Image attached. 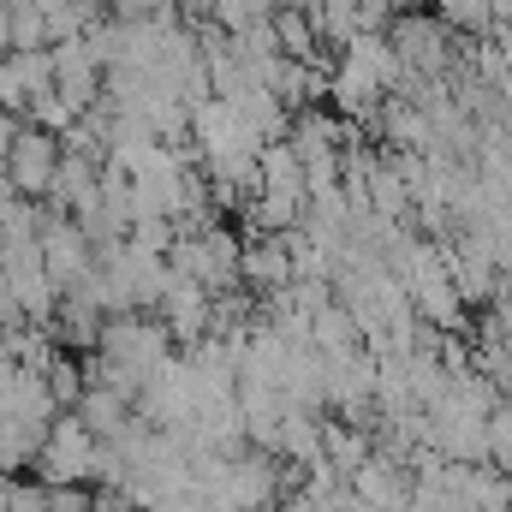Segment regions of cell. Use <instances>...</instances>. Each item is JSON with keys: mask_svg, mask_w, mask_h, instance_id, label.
<instances>
[{"mask_svg": "<svg viewBox=\"0 0 512 512\" xmlns=\"http://www.w3.org/2000/svg\"><path fill=\"white\" fill-rule=\"evenodd\" d=\"M96 465H102V441H96L72 411H60V417L48 423V435H42L36 471H42L54 489H84V483L96 477Z\"/></svg>", "mask_w": 512, "mask_h": 512, "instance_id": "obj_1", "label": "cell"}, {"mask_svg": "<svg viewBox=\"0 0 512 512\" xmlns=\"http://www.w3.org/2000/svg\"><path fill=\"white\" fill-rule=\"evenodd\" d=\"M6 173L18 185V197H42L54 191V173H60V149L48 131H18L12 137V155H6Z\"/></svg>", "mask_w": 512, "mask_h": 512, "instance_id": "obj_2", "label": "cell"}]
</instances>
